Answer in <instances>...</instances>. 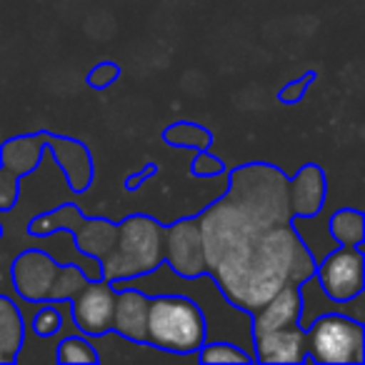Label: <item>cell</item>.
Segmentation results:
<instances>
[{"instance_id":"cell-1","label":"cell","mask_w":365,"mask_h":365,"mask_svg":"<svg viewBox=\"0 0 365 365\" xmlns=\"http://www.w3.org/2000/svg\"><path fill=\"white\" fill-rule=\"evenodd\" d=\"M205 275L235 310L253 315L283 285H303L318 260L295 230L288 175L273 163L228 170V190L198 213Z\"/></svg>"},{"instance_id":"cell-2","label":"cell","mask_w":365,"mask_h":365,"mask_svg":"<svg viewBox=\"0 0 365 365\" xmlns=\"http://www.w3.org/2000/svg\"><path fill=\"white\" fill-rule=\"evenodd\" d=\"M165 263V225L145 213H130L118 223L113 248L101 260V278L138 280L155 273Z\"/></svg>"},{"instance_id":"cell-3","label":"cell","mask_w":365,"mask_h":365,"mask_svg":"<svg viewBox=\"0 0 365 365\" xmlns=\"http://www.w3.org/2000/svg\"><path fill=\"white\" fill-rule=\"evenodd\" d=\"M210 340L208 318L188 295H150L145 343L175 355H195Z\"/></svg>"},{"instance_id":"cell-4","label":"cell","mask_w":365,"mask_h":365,"mask_svg":"<svg viewBox=\"0 0 365 365\" xmlns=\"http://www.w3.org/2000/svg\"><path fill=\"white\" fill-rule=\"evenodd\" d=\"M305 363L323 365H363L365 325L340 310L318 315L305 328Z\"/></svg>"},{"instance_id":"cell-5","label":"cell","mask_w":365,"mask_h":365,"mask_svg":"<svg viewBox=\"0 0 365 365\" xmlns=\"http://www.w3.org/2000/svg\"><path fill=\"white\" fill-rule=\"evenodd\" d=\"M61 230H68L73 235L78 253L101 265V260L115 243L118 223L110 218H88L76 203H66L56 210L41 213L28 223V235L33 238H46V235L61 233Z\"/></svg>"},{"instance_id":"cell-6","label":"cell","mask_w":365,"mask_h":365,"mask_svg":"<svg viewBox=\"0 0 365 365\" xmlns=\"http://www.w3.org/2000/svg\"><path fill=\"white\" fill-rule=\"evenodd\" d=\"M363 245H338L315 265L313 280L323 295L333 303H353L365 290V258Z\"/></svg>"},{"instance_id":"cell-7","label":"cell","mask_w":365,"mask_h":365,"mask_svg":"<svg viewBox=\"0 0 365 365\" xmlns=\"http://www.w3.org/2000/svg\"><path fill=\"white\" fill-rule=\"evenodd\" d=\"M165 263L182 280H198L205 275V250L198 215L165 225Z\"/></svg>"},{"instance_id":"cell-8","label":"cell","mask_w":365,"mask_h":365,"mask_svg":"<svg viewBox=\"0 0 365 365\" xmlns=\"http://www.w3.org/2000/svg\"><path fill=\"white\" fill-rule=\"evenodd\" d=\"M113 308H115V288L108 280H88L76 298L71 300V315L83 335H103L113 328Z\"/></svg>"},{"instance_id":"cell-9","label":"cell","mask_w":365,"mask_h":365,"mask_svg":"<svg viewBox=\"0 0 365 365\" xmlns=\"http://www.w3.org/2000/svg\"><path fill=\"white\" fill-rule=\"evenodd\" d=\"M58 268H61V263L53 260L46 250H38V248L21 250L11 263L13 288H16V293L26 303L33 305L46 303L48 290H51Z\"/></svg>"},{"instance_id":"cell-10","label":"cell","mask_w":365,"mask_h":365,"mask_svg":"<svg viewBox=\"0 0 365 365\" xmlns=\"http://www.w3.org/2000/svg\"><path fill=\"white\" fill-rule=\"evenodd\" d=\"M43 143L53 153V160L66 175L73 193H88L96 178V163H93L91 148L83 140L71 135H56L51 130H43Z\"/></svg>"},{"instance_id":"cell-11","label":"cell","mask_w":365,"mask_h":365,"mask_svg":"<svg viewBox=\"0 0 365 365\" xmlns=\"http://www.w3.org/2000/svg\"><path fill=\"white\" fill-rule=\"evenodd\" d=\"M328 200V178L318 163H305L288 178V203L293 218H315Z\"/></svg>"},{"instance_id":"cell-12","label":"cell","mask_w":365,"mask_h":365,"mask_svg":"<svg viewBox=\"0 0 365 365\" xmlns=\"http://www.w3.org/2000/svg\"><path fill=\"white\" fill-rule=\"evenodd\" d=\"M300 310H303V298H300V285L288 283L263 305L250 315V335L258 338L270 330L290 328L300 323Z\"/></svg>"},{"instance_id":"cell-13","label":"cell","mask_w":365,"mask_h":365,"mask_svg":"<svg viewBox=\"0 0 365 365\" xmlns=\"http://www.w3.org/2000/svg\"><path fill=\"white\" fill-rule=\"evenodd\" d=\"M253 358L255 363H305V328H300L298 323L290 325V328L270 330V333L253 338Z\"/></svg>"},{"instance_id":"cell-14","label":"cell","mask_w":365,"mask_h":365,"mask_svg":"<svg viewBox=\"0 0 365 365\" xmlns=\"http://www.w3.org/2000/svg\"><path fill=\"white\" fill-rule=\"evenodd\" d=\"M148 300L143 290L133 285H123L115 290V308H113V333L123 335L135 343H145V320H148Z\"/></svg>"},{"instance_id":"cell-15","label":"cell","mask_w":365,"mask_h":365,"mask_svg":"<svg viewBox=\"0 0 365 365\" xmlns=\"http://www.w3.org/2000/svg\"><path fill=\"white\" fill-rule=\"evenodd\" d=\"M43 150H46L43 130L13 135L0 143V168H6L18 178H26L38 170L43 160Z\"/></svg>"},{"instance_id":"cell-16","label":"cell","mask_w":365,"mask_h":365,"mask_svg":"<svg viewBox=\"0 0 365 365\" xmlns=\"http://www.w3.org/2000/svg\"><path fill=\"white\" fill-rule=\"evenodd\" d=\"M26 345V320L16 303L8 295H0V350L6 363H18Z\"/></svg>"},{"instance_id":"cell-17","label":"cell","mask_w":365,"mask_h":365,"mask_svg":"<svg viewBox=\"0 0 365 365\" xmlns=\"http://www.w3.org/2000/svg\"><path fill=\"white\" fill-rule=\"evenodd\" d=\"M165 145L170 148H193V150H210L213 148V133L193 120H178L160 133Z\"/></svg>"},{"instance_id":"cell-18","label":"cell","mask_w":365,"mask_h":365,"mask_svg":"<svg viewBox=\"0 0 365 365\" xmlns=\"http://www.w3.org/2000/svg\"><path fill=\"white\" fill-rule=\"evenodd\" d=\"M328 233L338 245H363L365 215L355 208H340L330 215Z\"/></svg>"},{"instance_id":"cell-19","label":"cell","mask_w":365,"mask_h":365,"mask_svg":"<svg viewBox=\"0 0 365 365\" xmlns=\"http://www.w3.org/2000/svg\"><path fill=\"white\" fill-rule=\"evenodd\" d=\"M88 275L83 273V268H78V265H61L56 273V278H53V285L51 290H48V298L51 303H71L73 298H76V293L83 288V285L88 283Z\"/></svg>"},{"instance_id":"cell-20","label":"cell","mask_w":365,"mask_h":365,"mask_svg":"<svg viewBox=\"0 0 365 365\" xmlns=\"http://www.w3.org/2000/svg\"><path fill=\"white\" fill-rule=\"evenodd\" d=\"M195 363H255L253 353H248L245 348L228 340H218V343H210L205 340L203 345L195 353Z\"/></svg>"},{"instance_id":"cell-21","label":"cell","mask_w":365,"mask_h":365,"mask_svg":"<svg viewBox=\"0 0 365 365\" xmlns=\"http://www.w3.org/2000/svg\"><path fill=\"white\" fill-rule=\"evenodd\" d=\"M56 360L58 363H86L96 365L98 363V348L91 343L88 335H68L58 343L56 348Z\"/></svg>"},{"instance_id":"cell-22","label":"cell","mask_w":365,"mask_h":365,"mask_svg":"<svg viewBox=\"0 0 365 365\" xmlns=\"http://www.w3.org/2000/svg\"><path fill=\"white\" fill-rule=\"evenodd\" d=\"M41 308L36 310L31 320V330L38 335V338H53L56 333H61L63 328V310L58 308V303H38Z\"/></svg>"},{"instance_id":"cell-23","label":"cell","mask_w":365,"mask_h":365,"mask_svg":"<svg viewBox=\"0 0 365 365\" xmlns=\"http://www.w3.org/2000/svg\"><path fill=\"white\" fill-rule=\"evenodd\" d=\"M315 78H318V73L308 71L305 76H300V78H295V81H290L288 86H283L278 93H275L278 103H283V106H295V103H300L305 98V93H308V88L315 83Z\"/></svg>"},{"instance_id":"cell-24","label":"cell","mask_w":365,"mask_h":365,"mask_svg":"<svg viewBox=\"0 0 365 365\" xmlns=\"http://www.w3.org/2000/svg\"><path fill=\"white\" fill-rule=\"evenodd\" d=\"M21 198V178L0 168V213H11Z\"/></svg>"},{"instance_id":"cell-25","label":"cell","mask_w":365,"mask_h":365,"mask_svg":"<svg viewBox=\"0 0 365 365\" xmlns=\"http://www.w3.org/2000/svg\"><path fill=\"white\" fill-rule=\"evenodd\" d=\"M118 78H120V66L113 61H101L88 73V86H91L93 91H108Z\"/></svg>"},{"instance_id":"cell-26","label":"cell","mask_w":365,"mask_h":365,"mask_svg":"<svg viewBox=\"0 0 365 365\" xmlns=\"http://www.w3.org/2000/svg\"><path fill=\"white\" fill-rule=\"evenodd\" d=\"M190 173L195 178H215L225 173V163L218 155H213L210 150H198L190 163Z\"/></svg>"},{"instance_id":"cell-27","label":"cell","mask_w":365,"mask_h":365,"mask_svg":"<svg viewBox=\"0 0 365 365\" xmlns=\"http://www.w3.org/2000/svg\"><path fill=\"white\" fill-rule=\"evenodd\" d=\"M155 173H158V165H155V163H148V168H143V170H138L135 175L128 178V180H125V190H128V193H135V190L140 188L143 182L150 180V178L155 175Z\"/></svg>"},{"instance_id":"cell-28","label":"cell","mask_w":365,"mask_h":365,"mask_svg":"<svg viewBox=\"0 0 365 365\" xmlns=\"http://www.w3.org/2000/svg\"><path fill=\"white\" fill-rule=\"evenodd\" d=\"M0 363H6V358H3V350H0Z\"/></svg>"},{"instance_id":"cell-29","label":"cell","mask_w":365,"mask_h":365,"mask_svg":"<svg viewBox=\"0 0 365 365\" xmlns=\"http://www.w3.org/2000/svg\"><path fill=\"white\" fill-rule=\"evenodd\" d=\"M0 238H3V223H0Z\"/></svg>"}]
</instances>
